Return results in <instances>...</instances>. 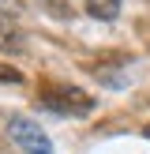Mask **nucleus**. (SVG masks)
<instances>
[{
  "mask_svg": "<svg viewBox=\"0 0 150 154\" xmlns=\"http://www.w3.org/2000/svg\"><path fill=\"white\" fill-rule=\"evenodd\" d=\"M0 49H4V53H19V49H22L19 26H15L11 19H4V15H0Z\"/></svg>",
  "mask_w": 150,
  "mask_h": 154,
  "instance_id": "7ed1b4c3",
  "label": "nucleus"
},
{
  "mask_svg": "<svg viewBox=\"0 0 150 154\" xmlns=\"http://www.w3.org/2000/svg\"><path fill=\"white\" fill-rule=\"evenodd\" d=\"M86 11L101 23H112L120 15V0H86Z\"/></svg>",
  "mask_w": 150,
  "mask_h": 154,
  "instance_id": "20e7f679",
  "label": "nucleus"
},
{
  "mask_svg": "<svg viewBox=\"0 0 150 154\" xmlns=\"http://www.w3.org/2000/svg\"><path fill=\"white\" fill-rule=\"evenodd\" d=\"M8 132H11V143H15L22 154H52L49 135H45L30 117H15L11 124H8Z\"/></svg>",
  "mask_w": 150,
  "mask_h": 154,
  "instance_id": "f03ea898",
  "label": "nucleus"
},
{
  "mask_svg": "<svg viewBox=\"0 0 150 154\" xmlns=\"http://www.w3.org/2000/svg\"><path fill=\"white\" fill-rule=\"evenodd\" d=\"M38 102H41V109L56 113V117H86V113L94 109V98H90L86 90L71 87V83H52V87H45L41 94H38Z\"/></svg>",
  "mask_w": 150,
  "mask_h": 154,
  "instance_id": "f257e3e1",
  "label": "nucleus"
},
{
  "mask_svg": "<svg viewBox=\"0 0 150 154\" xmlns=\"http://www.w3.org/2000/svg\"><path fill=\"white\" fill-rule=\"evenodd\" d=\"M142 135H146V139H150V124H146V128H142Z\"/></svg>",
  "mask_w": 150,
  "mask_h": 154,
  "instance_id": "0eeeda50",
  "label": "nucleus"
},
{
  "mask_svg": "<svg viewBox=\"0 0 150 154\" xmlns=\"http://www.w3.org/2000/svg\"><path fill=\"white\" fill-rule=\"evenodd\" d=\"M0 83H22V72L11 64H0Z\"/></svg>",
  "mask_w": 150,
  "mask_h": 154,
  "instance_id": "39448f33",
  "label": "nucleus"
},
{
  "mask_svg": "<svg viewBox=\"0 0 150 154\" xmlns=\"http://www.w3.org/2000/svg\"><path fill=\"white\" fill-rule=\"evenodd\" d=\"M22 0H0V11H19Z\"/></svg>",
  "mask_w": 150,
  "mask_h": 154,
  "instance_id": "423d86ee",
  "label": "nucleus"
}]
</instances>
